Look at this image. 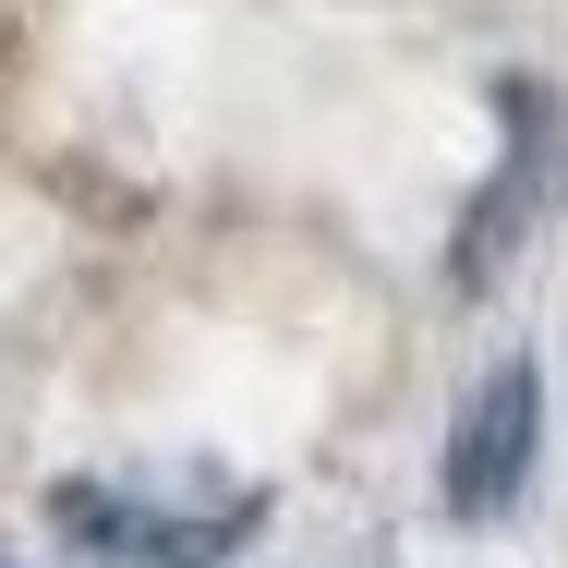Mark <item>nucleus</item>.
I'll return each mask as SVG.
<instances>
[{
    "label": "nucleus",
    "instance_id": "obj_1",
    "mask_svg": "<svg viewBox=\"0 0 568 568\" xmlns=\"http://www.w3.org/2000/svg\"><path fill=\"white\" fill-rule=\"evenodd\" d=\"M254 520H266V496H242V484H219V496H158V484H85L73 471L49 496V532L73 557H98V568H219Z\"/></svg>",
    "mask_w": 568,
    "mask_h": 568
},
{
    "label": "nucleus",
    "instance_id": "obj_5",
    "mask_svg": "<svg viewBox=\"0 0 568 568\" xmlns=\"http://www.w3.org/2000/svg\"><path fill=\"white\" fill-rule=\"evenodd\" d=\"M0 568H12V557H0Z\"/></svg>",
    "mask_w": 568,
    "mask_h": 568
},
{
    "label": "nucleus",
    "instance_id": "obj_2",
    "mask_svg": "<svg viewBox=\"0 0 568 568\" xmlns=\"http://www.w3.org/2000/svg\"><path fill=\"white\" fill-rule=\"evenodd\" d=\"M496 170H484V194H471V219H459L448 242V278L459 291H484L532 230H545V206H557V170H568V133H557V98L545 85H496Z\"/></svg>",
    "mask_w": 568,
    "mask_h": 568
},
{
    "label": "nucleus",
    "instance_id": "obj_4",
    "mask_svg": "<svg viewBox=\"0 0 568 568\" xmlns=\"http://www.w3.org/2000/svg\"><path fill=\"white\" fill-rule=\"evenodd\" d=\"M24 24H37V0H0V85H12V49H24Z\"/></svg>",
    "mask_w": 568,
    "mask_h": 568
},
{
    "label": "nucleus",
    "instance_id": "obj_3",
    "mask_svg": "<svg viewBox=\"0 0 568 568\" xmlns=\"http://www.w3.org/2000/svg\"><path fill=\"white\" fill-rule=\"evenodd\" d=\"M532 459H545V375H532V351H508V363L471 375L436 484H448L459 520H508V508L532 496Z\"/></svg>",
    "mask_w": 568,
    "mask_h": 568
}]
</instances>
